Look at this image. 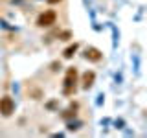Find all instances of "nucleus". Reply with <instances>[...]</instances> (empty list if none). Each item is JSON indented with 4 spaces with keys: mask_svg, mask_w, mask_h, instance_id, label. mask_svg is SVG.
<instances>
[{
    "mask_svg": "<svg viewBox=\"0 0 147 138\" xmlns=\"http://www.w3.org/2000/svg\"><path fill=\"white\" fill-rule=\"evenodd\" d=\"M55 22H57V11H53V9H44L42 13H39L35 24H37V28H52Z\"/></svg>",
    "mask_w": 147,
    "mask_h": 138,
    "instance_id": "obj_2",
    "label": "nucleus"
},
{
    "mask_svg": "<svg viewBox=\"0 0 147 138\" xmlns=\"http://www.w3.org/2000/svg\"><path fill=\"white\" fill-rule=\"evenodd\" d=\"M72 37H74V35H72V31H70V30H66V31H59V33H57V39H59V41H70Z\"/></svg>",
    "mask_w": 147,
    "mask_h": 138,
    "instance_id": "obj_7",
    "label": "nucleus"
},
{
    "mask_svg": "<svg viewBox=\"0 0 147 138\" xmlns=\"http://www.w3.org/2000/svg\"><path fill=\"white\" fill-rule=\"evenodd\" d=\"M94 83H96V72L94 70H86L81 76V89L83 90L92 89V87H94Z\"/></svg>",
    "mask_w": 147,
    "mask_h": 138,
    "instance_id": "obj_5",
    "label": "nucleus"
},
{
    "mask_svg": "<svg viewBox=\"0 0 147 138\" xmlns=\"http://www.w3.org/2000/svg\"><path fill=\"white\" fill-rule=\"evenodd\" d=\"M77 83H79V72H77L76 66H70L66 70V74H64V79H63V94L72 96L77 90Z\"/></svg>",
    "mask_w": 147,
    "mask_h": 138,
    "instance_id": "obj_1",
    "label": "nucleus"
},
{
    "mask_svg": "<svg viewBox=\"0 0 147 138\" xmlns=\"http://www.w3.org/2000/svg\"><path fill=\"white\" fill-rule=\"evenodd\" d=\"M46 2H48V4H52V6H53V4H61L63 0H46Z\"/></svg>",
    "mask_w": 147,
    "mask_h": 138,
    "instance_id": "obj_8",
    "label": "nucleus"
},
{
    "mask_svg": "<svg viewBox=\"0 0 147 138\" xmlns=\"http://www.w3.org/2000/svg\"><path fill=\"white\" fill-rule=\"evenodd\" d=\"M15 112V101H13L11 96H2L0 98V114L4 118H9Z\"/></svg>",
    "mask_w": 147,
    "mask_h": 138,
    "instance_id": "obj_3",
    "label": "nucleus"
},
{
    "mask_svg": "<svg viewBox=\"0 0 147 138\" xmlns=\"http://www.w3.org/2000/svg\"><path fill=\"white\" fill-rule=\"evenodd\" d=\"M77 50H79V43H72L70 46H66L63 50V59H72L77 53Z\"/></svg>",
    "mask_w": 147,
    "mask_h": 138,
    "instance_id": "obj_6",
    "label": "nucleus"
},
{
    "mask_svg": "<svg viewBox=\"0 0 147 138\" xmlns=\"http://www.w3.org/2000/svg\"><path fill=\"white\" fill-rule=\"evenodd\" d=\"M83 57L90 63H99L101 59H103V52H101L99 48H96V46H88V48H85V52H83Z\"/></svg>",
    "mask_w": 147,
    "mask_h": 138,
    "instance_id": "obj_4",
    "label": "nucleus"
}]
</instances>
